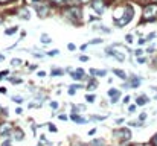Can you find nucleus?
<instances>
[{"instance_id": "1", "label": "nucleus", "mask_w": 157, "mask_h": 146, "mask_svg": "<svg viewBox=\"0 0 157 146\" xmlns=\"http://www.w3.org/2000/svg\"><path fill=\"white\" fill-rule=\"evenodd\" d=\"M157 17V3H148L144 6L142 11V20L144 21H153Z\"/></svg>"}, {"instance_id": "2", "label": "nucleus", "mask_w": 157, "mask_h": 146, "mask_svg": "<svg viewBox=\"0 0 157 146\" xmlns=\"http://www.w3.org/2000/svg\"><path fill=\"white\" fill-rule=\"evenodd\" d=\"M133 17H134V9H133L131 5H127V6L124 8V14H122V17H121L119 20H116V21H117L116 26L124 28L125 24H128V23L133 20Z\"/></svg>"}, {"instance_id": "3", "label": "nucleus", "mask_w": 157, "mask_h": 146, "mask_svg": "<svg viewBox=\"0 0 157 146\" xmlns=\"http://www.w3.org/2000/svg\"><path fill=\"white\" fill-rule=\"evenodd\" d=\"M64 14H66L72 21H75V23H79V21L82 20V9H81L79 6H70V8L66 9Z\"/></svg>"}, {"instance_id": "4", "label": "nucleus", "mask_w": 157, "mask_h": 146, "mask_svg": "<svg viewBox=\"0 0 157 146\" xmlns=\"http://www.w3.org/2000/svg\"><path fill=\"white\" fill-rule=\"evenodd\" d=\"M107 5H108V2H105V0H92V8L96 14H102Z\"/></svg>"}, {"instance_id": "5", "label": "nucleus", "mask_w": 157, "mask_h": 146, "mask_svg": "<svg viewBox=\"0 0 157 146\" xmlns=\"http://www.w3.org/2000/svg\"><path fill=\"white\" fill-rule=\"evenodd\" d=\"M116 137L119 139V142H127L131 139V131L128 128H121L117 133H116Z\"/></svg>"}, {"instance_id": "6", "label": "nucleus", "mask_w": 157, "mask_h": 146, "mask_svg": "<svg viewBox=\"0 0 157 146\" xmlns=\"http://www.w3.org/2000/svg\"><path fill=\"white\" fill-rule=\"evenodd\" d=\"M105 52H107L108 55H113V56H114L117 61H121V62L125 61V56H124V53H121V52H116V50H113V49H107Z\"/></svg>"}, {"instance_id": "7", "label": "nucleus", "mask_w": 157, "mask_h": 146, "mask_svg": "<svg viewBox=\"0 0 157 146\" xmlns=\"http://www.w3.org/2000/svg\"><path fill=\"white\" fill-rule=\"evenodd\" d=\"M108 96L111 97V102L114 103V102H117V96H121V92L116 90V88H111V90L108 92Z\"/></svg>"}, {"instance_id": "8", "label": "nucleus", "mask_w": 157, "mask_h": 146, "mask_svg": "<svg viewBox=\"0 0 157 146\" xmlns=\"http://www.w3.org/2000/svg\"><path fill=\"white\" fill-rule=\"evenodd\" d=\"M9 131H11V125L9 123H3L0 126V136H6V134H9Z\"/></svg>"}, {"instance_id": "9", "label": "nucleus", "mask_w": 157, "mask_h": 146, "mask_svg": "<svg viewBox=\"0 0 157 146\" xmlns=\"http://www.w3.org/2000/svg\"><path fill=\"white\" fill-rule=\"evenodd\" d=\"M37 11H38V15L40 17H44L49 12V6H37Z\"/></svg>"}, {"instance_id": "10", "label": "nucleus", "mask_w": 157, "mask_h": 146, "mask_svg": "<svg viewBox=\"0 0 157 146\" xmlns=\"http://www.w3.org/2000/svg\"><path fill=\"white\" fill-rule=\"evenodd\" d=\"M124 8H125V6H124ZM124 8H116V9H114V12H113V18H114V20H119V18L122 17Z\"/></svg>"}, {"instance_id": "11", "label": "nucleus", "mask_w": 157, "mask_h": 146, "mask_svg": "<svg viewBox=\"0 0 157 146\" xmlns=\"http://www.w3.org/2000/svg\"><path fill=\"white\" fill-rule=\"evenodd\" d=\"M90 75H92V76H105L107 72H105V70H98V69H92V70H90Z\"/></svg>"}, {"instance_id": "12", "label": "nucleus", "mask_w": 157, "mask_h": 146, "mask_svg": "<svg viewBox=\"0 0 157 146\" xmlns=\"http://www.w3.org/2000/svg\"><path fill=\"white\" fill-rule=\"evenodd\" d=\"M82 76H84V70L82 69H78L76 73H72V78L73 79H82Z\"/></svg>"}, {"instance_id": "13", "label": "nucleus", "mask_w": 157, "mask_h": 146, "mask_svg": "<svg viewBox=\"0 0 157 146\" xmlns=\"http://www.w3.org/2000/svg\"><path fill=\"white\" fill-rule=\"evenodd\" d=\"M70 119H72L73 122H76V123H86V122H87L86 119H82V117H79V116H76L75 113H73V114L70 116Z\"/></svg>"}, {"instance_id": "14", "label": "nucleus", "mask_w": 157, "mask_h": 146, "mask_svg": "<svg viewBox=\"0 0 157 146\" xmlns=\"http://www.w3.org/2000/svg\"><path fill=\"white\" fill-rule=\"evenodd\" d=\"M18 15L21 17V18H29V11L26 9V8H23V9H20V12H18Z\"/></svg>"}, {"instance_id": "15", "label": "nucleus", "mask_w": 157, "mask_h": 146, "mask_svg": "<svg viewBox=\"0 0 157 146\" xmlns=\"http://www.w3.org/2000/svg\"><path fill=\"white\" fill-rule=\"evenodd\" d=\"M113 73H114L116 76H119L121 79H127V75L124 73V70H117V69H116V70H113Z\"/></svg>"}, {"instance_id": "16", "label": "nucleus", "mask_w": 157, "mask_h": 146, "mask_svg": "<svg viewBox=\"0 0 157 146\" xmlns=\"http://www.w3.org/2000/svg\"><path fill=\"white\" fill-rule=\"evenodd\" d=\"M25 137V134H23V131H20V129H17V131H14V139L15 140H21Z\"/></svg>"}, {"instance_id": "17", "label": "nucleus", "mask_w": 157, "mask_h": 146, "mask_svg": "<svg viewBox=\"0 0 157 146\" xmlns=\"http://www.w3.org/2000/svg\"><path fill=\"white\" fill-rule=\"evenodd\" d=\"M130 85H131L133 88H137V87L140 85V79H139V78H133V79H131V84H130Z\"/></svg>"}, {"instance_id": "18", "label": "nucleus", "mask_w": 157, "mask_h": 146, "mask_svg": "<svg viewBox=\"0 0 157 146\" xmlns=\"http://www.w3.org/2000/svg\"><path fill=\"white\" fill-rule=\"evenodd\" d=\"M96 87H98V81H96V79H92V81L89 82V85H87L89 90H93V88H96Z\"/></svg>"}, {"instance_id": "19", "label": "nucleus", "mask_w": 157, "mask_h": 146, "mask_svg": "<svg viewBox=\"0 0 157 146\" xmlns=\"http://www.w3.org/2000/svg\"><path fill=\"white\" fill-rule=\"evenodd\" d=\"M72 0H53L55 5H59V6H64V5H70Z\"/></svg>"}, {"instance_id": "20", "label": "nucleus", "mask_w": 157, "mask_h": 146, "mask_svg": "<svg viewBox=\"0 0 157 146\" xmlns=\"http://www.w3.org/2000/svg\"><path fill=\"white\" fill-rule=\"evenodd\" d=\"M148 102V97H139L137 99V105H145Z\"/></svg>"}, {"instance_id": "21", "label": "nucleus", "mask_w": 157, "mask_h": 146, "mask_svg": "<svg viewBox=\"0 0 157 146\" xmlns=\"http://www.w3.org/2000/svg\"><path fill=\"white\" fill-rule=\"evenodd\" d=\"M15 32H17V28H11V29H6L5 31L6 35H11V34H15Z\"/></svg>"}, {"instance_id": "22", "label": "nucleus", "mask_w": 157, "mask_h": 146, "mask_svg": "<svg viewBox=\"0 0 157 146\" xmlns=\"http://www.w3.org/2000/svg\"><path fill=\"white\" fill-rule=\"evenodd\" d=\"M86 99H87V102H95V96L93 95H87Z\"/></svg>"}, {"instance_id": "23", "label": "nucleus", "mask_w": 157, "mask_h": 146, "mask_svg": "<svg viewBox=\"0 0 157 146\" xmlns=\"http://www.w3.org/2000/svg\"><path fill=\"white\" fill-rule=\"evenodd\" d=\"M41 41H43V43H51V38L46 37V35H43V37H41Z\"/></svg>"}, {"instance_id": "24", "label": "nucleus", "mask_w": 157, "mask_h": 146, "mask_svg": "<svg viewBox=\"0 0 157 146\" xmlns=\"http://www.w3.org/2000/svg\"><path fill=\"white\" fill-rule=\"evenodd\" d=\"M151 146H157V134L151 139Z\"/></svg>"}, {"instance_id": "25", "label": "nucleus", "mask_w": 157, "mask_h": 146, "mask_svg": "<svg viewBox=\"0 0 157 146\" xmlns=\"http://www.w3.org/2000/svg\"><path fill=\"white\" fill-rule=\"evenodd\" d=\"M52 75L53 76H56V75H58V76H61V75H63V70H53Z\"/></svg>"}, {"instance_id": "26", "label": "nucleus", "mask_w": 157, "mask_h": 146, "mask_svg": "<svg viewBox=\"0 0 157 146\" xmlns=\"http://www.w3.org/2000/svg\"><path fill=\"white\" fill-rule=\"evenodd\" d=\"M79 61L86 62V61H89V56H86V55H81V56H79Z\"/></svg>"}, {"instance_id": "27", "label": "nucleus", "mask_w": 157, "mask_h": 146, "mask_svg": "<svg viewBox=\"0 0 157 146\" xmlns=\"http://www.w3.org/2000/svg\"><path fill=\"white\" fill-rule=\"evenodd\" d=\"M128 111H130V113H134V111H136V105H130V107H128Z\"/></svg>"}, {"instance_id": "28", "label": "nucleus", "mask_w": 157, "mask_h": 146, "mask_svg": "<svg viewBox=\"0 0 157 146\" xmlns=\"http://www.w3.org/2000/svg\"><path fill=\"white\" fill-rule=\"evenodd\" d=\"M67 49H69V50H70V52H73V50H75V44H72V43H69V46H67Z\"/></svg>"}, {"instance_id": "29", "label": "nucleus", "mask_w": 157, "mask_h": 146, "mask_svg": "<svg viewBox=\"0 0 157 146\" xmlns=\"http://www.w3.org/2000/svg\"><path fill=\"white\" fill-rule=\"evenodd\" d=\"M51 107H52L53 110H56L58 108V102H51Z\"/></svg>"}, {"instance_id": "30", "label": "nucleus", "mask_w": 157, "mask_h": 146, "mask_svg": "<svg viewBox=\"0 0 157 146\" xmlns=\"http://www.w3.org/2000/svg\"><path fill=\"white\" fill-rule=\"evenodd\" d=\"M125 40H127L128 43H131V41H133V35H127V37H125Z\"/></svg>"}, {"instance_id": "31", "label": "nucleus", "mask_w": 157, "mask_h": 146, "mask_svg": "<svg viewBox=\"0 0 157 146\" xmlns=\"http://www.w3.org/2000/svg\"><path fill=\"white\" fill-rule=\"evenodd\" d=\"M92 43H93V44H99V43H102V40H101V38H96V40H93Z\"/></svg>"}, {"instance_id": "32", "label": "nucleus", "mask_w": 157, "mask_h": 146, "mask_svg": "<svg viewBox=\"0 0 157 146\" xmlns=\"http://www.w3.org/2000/svg\"><path fill=\"white\" fill-rule=\"evenodd\" d=\"M12 100H15V102H18V103H21V102H23V99H21V97H12Z\"/></svg>"}, {"instance_id": "33", "label": "nucleus", "mask_w": 157, "mask_h": 146, "mask_svg": "<svg viewBox=\"0 0 157 146\" xmlns=\"http://www.w3.org/2000/svg\"><path fill=\"white\" fill-rule=\"evenodd\" d=\"M139 119H140V120H142V122H144V120H145V119H147V114H145V113H142V114H140V116H139Z\"/></svg>"}, {"instance_id": "34", "label": "nucleus", "mask_w": 157, "mask_h": 146, "mask_svg": "<svg viewBox=\"0 0 157 146\" xmlns=\"http://www.w3.org/2000/svg\"><path fill=\"white\" fill-rule=\"evenodd\" d=\"M137 62H139V64H142V62H145V58H142V56H139V58H137Z\"/></svg>"}, {"instance_id": "35", "label": "nucleus", "mask_w": 157, "mask_h": 146, "mask_svg": "<svg viewBox=\"0 0 157 146\" xmlns=\"http://www.w3.org/2000/svg\"><path fill=\"white\" fill-rule=\"evenodd\" d=\"M69 95H75V87H70L69 88Z\"/></svg>"}, {"instance_id": "36", "label": "nucleus", "mask_w": 157, "mask_h": 146, "mask_svg": "<svg viewBox=\"0 0 157 146\" xmlns=\"http://www.w3.org/2000/svg\"><path fill=\"white\" fill-rule=\"evenodd\" d=\"M2 146H11V142H9V140H5V142L2 143Z\"/></svg>"}, {"instance_id": "37", "label": "nucleus", "mask_w": 157, "mask_h": 146, "mask_svg": "<svg viewBox=\"0 0 157 146\" xmlns=\"http://www.w3.org/2000/svg\"><path fill=\"white\" fill-rule=\"evenodd\" d=\"M18 64H20V59H14L12 61V66H18Z\"/></svg>"}, {"instance_id": "38", "label": "nucleus", "mask_w": 157, "mask_h": 146, "mask_svg": "<svg viewBox=\"0 0 157 146\" xmlns=\"http://www.w3.org/2000/svg\"><path fill=\"white\" fill-rule=\"evenodd\" d=\"M95 133H96V129H90L89 131V136H95Z\"/></svg>"}, {"instance_id": "39", "label": "nucleus", "mask_w": 157, "mask_h": 146, "mask_svg": "<svg viewBox=\"0 0 157 146\" xmlns=\"http://www.w3.org/2000/svg\"><path fill=\"white\" fill-rule=\"evenodd\" d=\"M49 129H51V131H52V133H55V131H56V128H55V126H53V125H49Z\"/></svg>"}, {"instance_id": "40", "label": "nucleus", "mask_w": 157, "mask_h": 146, "mask_svg": "<svg viewBox=\"0 0 157 146\" xmlns=\"http://www.w3.org/2000/svg\"><path fill=\"white\" fill-rule=\"evenodd\" d=\"M56 53H58V50H52V52H49V55H51V56H53V55H56Z\"/></svg>"}, {"instance_id": "41", "label": "nucleus", "mask_w": 157, "mask_h": 146, "mask_svg": "<svg viewBox=\"0 0 157 146\" xmlns=\"http://www.w3.org/2000/svg\"><path fill=\"white\" fill-rule=\"evenodd\" d=\"M145 41H147V40H145V38H140V40H139V44H140V46H142V44H144V43H145Z\"/></svg>"}, {"instance_id": "42", "label": "nucleus", "mask_w": 157, "mask_h": 146, "mask_svg": "<svg viewBox=\"0 0 157 146\" xmlns=\"http://www.w3.org/2000/svg\"><path fill=\"white\" fill-rule=\"evenodd\" d=\"M136 55H137V56H140V55H142V49H139V50H136Z\"/></svg>"}, {"instance_id": "43", "label": "nucleus", "mask_w": 157, "mask_h": 146, "mask_svg": "<svg viewBox=\"0 0 157 146\" xmlns=\"http://www.w3.org/2000/svg\"><path fill=\"white\" fill-rule=\"evenodd\" d=\"M87 47H89L87 44H82V46H81V47H79V49H81V50H86V49H87Z\"/></svg>"}, {"instance_id": "44", "label": "nucleus", "mask_w": 157, "mask_h": 146, "mask_svg": "<svg viewBox=\"0 0 157 146\" xmlns=\"http://www.w3.org/2000/svg\"><path fill=\"white\" fill-rule=\"evenodd\" d=\"M0 93H6V88H3V87H0Z\"/></svg>"}, {"instance_id": "45", "label": "nucleus", "mask_w": 157, "mask_h": 146, "mask_svg": "<svg viewBox=\"0 0 157 146\" xmlns=\"http://www.w3.org/2000/svg\"><path fill=\"white\" fill-rule=\"evenodd\" d=\"M79 2H81V3L84 5V3H89V2H92V0H79Z\"/></svg>"}, {"instance_id": "46", "label": "nucleus", "mask_w": 157, "mask_h": 146, "mask_svg": "<svg viewBox=\"0 0 157 146\" xmlns=\"http://www.w3.org/2000/svg\"><path fill=\"white\" fill-rule=\"evenodd\" d=\"M8 2H11V0H0V3H8Z\"/></svg>"}, {"instance_id": "47", "label": "nucleus", "mask_w": 157, "mask_h": 146, "mask_svg": "<svg viewBox=\"0 0 157 146\" xmlns=\"http://www.w3.org/2000/svg\"><path fill=\"white\" fill-rule=\"evenodd\" d=\"M154 67H156V69H157V58H156V59H154Z\"/></svg>"}, {"instance_id": "48", "label": "nucleus", "mask_w": 157, "mask_h": 146, "mask_svg": "<svg viewBox=\"0 0 157 146\" xmlns=\"http://www.w3.org/2000/svg\"><path fill=\"white\" fill-rule=\"evenodd\" d=\"M32 2H34V3H38V2H41V0H32Z\"/></svg>"}, {"instance_id": "49", "label": "nucleus", "mask_w": 157, "mask_h": 146, "mask_svg": "<svg viewBox=\"0 0 157 146\" xmlns=\"http://www.w3.org/2000/svg\"><path fill=\"white\" fill-rule=\"evenodd\" d=\"M0 61H3V56H2V55H0Z\"/></svg>"}, {"instance_id": "50", "label": "nucleus", "mask_w": 157, "mask_h": 146, "mask_svg": "<svg viewBox=\"0 0 157 146\" xmlns=\"http://www.w3.org/2000/svg\"><path fill=\"white\" fill-rule=\"evenodd\" d=\"M154 3H157V0H154Z\"/></svg>"}]
</instances>
